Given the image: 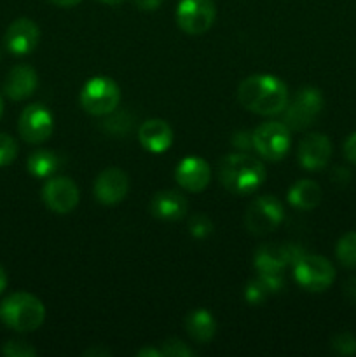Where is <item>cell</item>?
<instances>
[{"label":"cell","mask_w":356,"mask_h":357,"mask_svg":"<svg viewBox=\"0 0 356 357\" xmlns=\"http://www.w3.org/2000/svg\"><path fill=\"white\" fill-rule=\"evenodd\" d=\"M237 98L239 103L253 114L276 115L285 110L290 96L286 86L278 77L258 73L241 82Z\"/></svg>","instance_id":"1"},{"label":"cell","mask_w":356,"mask_h":357,"mask_svg":"<svg viewBox=\"0 0 356 357\" xmlns=\"http://www.w3.org/2000/svg\"><path fill=\"white\" fill-rule=\"evenodd\" d=\"M306 255L299 244H264L255 253V268L258 279L264 282L269 293H276L285 286V268Z\"/></svg>","instance_id":"2"},{"label":"cell","mask_w":356,"mask_h":357,"mask_svg":"<svg viewBox=\"0 0 356 357\" xmlns=\"http://www.w3.org/2000/svg\"><path fill=\"white\" fill-rule=\"evenodd\" d=\"M218 178L229 192L246 195L262 187L265 181V167L250 153H229L220 160Z\"/></svg>","instance_id":"3"},{"label":"cell","mask_w":356,"mask_h":357,"mask_svg":"<svg viewBox=\"0 0 356 357\" xmlns=\"http://www.w3.org/2000/svg\"><path fill=\"white\" fill-rule=\"evenodd\" d=\"M0 319L10 330L28 333L42 326L45 319V307L31 293H13L0 303Z\"/></svg>","instance_id":"4"},{"label":"cell","mask_w":356,"mask_h":357,"mask_svg":"<svg viewBox=\"0 0 356 357\" xmlns=\"http://www.w3.org/2000/svg\"><path fill=\"white\" fill-rule=\"evenodd\" d=\"M323 94L316 87H302L293 94L292 101L283 110V124L292 131L309 128L314 119L323 110Z\"/></svg>","instance_id":"5"},{"label":"cell","mask_w":356,"mask_h":357,"mask_svg":"<svg viewBox=\"0 0 356 357\" xmlns=\"http://www.w3.org/2000/svg\"><path fill=\"white\" fill-rule=\"evenodd\" d=\"M121 101V89L110 77H93L80 91V105L91 115H108Z\"/></svg>","instance_id":"6"},{"label":"cell","mask_w":356,"mask_h":357,"mask_svg":"<svg viewBox=\"0 0 356 357\" xmlns=\"http://www.w3.org/2000/svg\"><path fill=\"white\" fill-rule=\"evenodd\" d=\"M293 275L300 288L311 293H321L334 282L335 268L325 257L306 253L293 264Z\"/></svg>","instance_id":"7"},{"label":"cell","mask_w":356,"mask_h":357,"mask_svg":"<svg viewBox=\"0 0 356 357\" xmlns=\"http://www.w3.org/2000/svg\"><path fill=\"white\" fill-rule=\"evenodd\" d=\"M253 149L265 160H281L292 145L290 129L283 122H264L251 132Z\"/></svg>","instance_id":"8"},{"label":"cell","mask_w":356,"mask_h":357,"mask_svg":"<svg viewBox=\"0 0 356 357\" xmlns=\"http://www.w3.org/2000/svg\"><path fill=\"white\" fill-rule=\"evenodd\" d=\"M285 220V208L281 201L272 195H262L255 199L246 209L244 223L246 229L255 236H264L271 234L272 230L278 229L281 222Z\"/></svg>","instance_id":"9"},{"label":"cell","mask_w":356,"mask_h":357,"mask_svg":"<svg viewBox=\"0 0 356 357\" xmlns=\"http://www.w3.org/2000/svg\"><path fill=\"white\" fill-rule=\"evenodd\" d=\"M216 9L213 0H180L177 23L185 33L202 35L215 23Z\"/></svg>","instance_id":"10"},{"label":"cell","mask_w":356,"mask_h":357,"mask_svg":"<svg viewBox=\"0 0 356 357\" xmlns=\"http://www.w3.org/2000/svg\"><path fill=\"white\" fill-rule=\"evenodd\" d=\"M52 129H54L52 115L44 105H28L21 112L20 122H17V131H20L21 138L27 143H34V145L44 143L45 139L51 138Z\"/></svg>","instance_id":"11"},{"label":"cell","mask_w":356,"mask_h":357,"mask_svg":"<svg viewBox=\"0 0 356 357\" xmlns=\"http://www.w3.org/2000/svg\"><path fill=\"white\" fill-rule=\"evenodd\" d=\"M42 199L51 211L65 215L77 208L80 199L79 187L75 181L66 176H54L47 180L42 188Z\"/></svg>","instance_id":"12"},{"label":"cell","mask_w":356,"mask_h":357,"mask_svg":"<svg viewBox=\"0 0 356 357\" xmlns=\"http://www.w3.org/2000/svg\"><path fill=\"white\" fill-rule=\"evenodd\" d=\"M38 40H40V30L35 21L28 20V17H20V20L13 21L3 35L6 49L16 56L30 54L37 47Z\"/></svg>","instance_id":"13"},{"label":"cell","mask_w":356,"mask_h":357,"mask_svg":"<svg viewBox=\"0 0 356 357\" xmlns=\"http://www.w3.org/2000/svg\"><path fill=\"white\" fill-rule=\"evenodd\" d=\"M129 190L128 174L119 167H108L98 174L94 181V195L103 206H115Z\"/></svg>","instance_id":"14"},{"label":"cell","mask_w":356,"mask_h":357,"mask_svg":"<svg viewBox=\"0 0 356 357\" xmlns=\"http://www.w3.org/2000/svg\"><path fill=\"white\" fill-rule=\"evenodd\" d=\"M175 178H177L178 185H180L184 190L188 192H202L206 188V185L209 183V178H212V169H209L208 162L201 157L188 155L185 159L180 160V164L175 169Z\"/></svg>","instance_id":"15"},{"label":"cell","mask_w":356,"mask_h":357,"mask_svg":"<svg viewBox=\"0 0 356 357\" xmlns=\"http://www.w3.org/2000/svg\"><path fill=\"white\" fill-rule=\"evenodd\" d=\"M299 162L304 169L318 171L323 169L332 157L330 139L320 132L307 135L299 145Z\"/></svg>","instance_id":"16"},{"label":"cell","mask_w":356,"mask_h":357,"mask_svg":"<svg viewBox=\"0 0 356 357\" xmlns=\"http://www.w3.org/2000/svg\"><path fill=\"white\" fill-rule=\"evenodd\" d=\"M187 199L177 190H161L150 201V213L161 222H178L187 215Z\"/></svg>","instance_id":"17"},{"label":"cell","mask_w":356,"mask_h":357,"mask_svg":"<svg viewBox=\"0 0 356 357\" xmlns=\"http://www.w3.org/2000/svg\"><path fill=\"white\" fill-rule=\"evenodd\" d=\"M38 84L37 72L28 65H17L7 73L3 82V93L14 101H21L30 98L35 93Z\"/></svg>","instance_id":"18"},{"label":"cell","mask_w":356,"mask_h":357,"mask_svg":"<svg viewBox=\"0 0 356 357\" xmlns=\"http://www.w3.org/2000/svg\"><path fill=\"white\" fill-rule=\"evenodd\" d=\"M138 139L145 150L152 153H163L173 143V131L170 124L161 119L145 121L138 129Z\"/></svg>","instance_id":"19"},{"label":"cell","mask_w":356,"mask_h":357,"mask_svg":"<svg viewBox=\"0 0 356 357\" xmlns=\"http://www.w3.org/2000/svg\"><path fill=\"white\" fill-rule=\"evenodd\" d=\"M185 330H187L188 337L198 342V344H208L216 333V321L209 310L198 309L187 316Z\"/></svg>","instance_id":"20"},{"label":"cell","mask_w":356,"mask_h":357,"mask_svg":"<svg viewBox=\"0 0 356 357\" xmlns=\"http://www.w3.org/2000/svg\"><path fill=\"white\" fill-rule=\"evenodd\" d=\"M290 206L295 209H302V211H309L314 209L321 201V188L316 181L313 180H300L290 188L288 195Z\"/></svg>","instance_id":"21"},{"label":"cell","mask_w":356,"mask_h":357,"mask_svg":"<svg viewBox=\"0 0 356 357\" xmlns=\"http://www.w3.org/2000/svg\"><path fill=\"white\" fill-rule=\"evenodd\" d=\"M28 171L35 178H47L56 173L59 167V159L51 150H35L27 162Z\"/></svg>","instance_id":"22"},{"label":"cell","mask_w":356,"mask_h":357,"mask_svg":"<svg viewBox=\"0 0 356 357\" xmlns=\"http://www.w3.org/2000/svg\"><path fill=\"white\" fill-rule=\"evenodd\" d=\"M335 255L344 267L356 268V232H349L339 239Z\"/></svg>","instance_id":"23"},{"label":"cell","mask_w":356,"mask_h":357,"mask_svg":"<svg viewBox=\"0 0 356 357\" xmlns=\"http://www.w3.org/2000/svg\"><path fill=\"white\" fill-rule=\"evenodd\" d=\"M188 232L195 239H206L212 236L213 223L206 215H194L188 218Z\"/></svg>","instance_id":"24"},{"label":"cell","mask_w":356,"mask_h":357,"mask_svg":"<svg viewBox=\"0 0 356 357\" xmlns=\"http://www.w3.org/2000/svg\"><path fill=\"white\" fill-rule=\"evenodd\" d=\"M17 157V143L13 136L0 132V167L10 166Z\"/></svg>","instance_id":"25"},{"label":"cell","mask_w":356,"mask_h":357,"mask_svg":"<svg viewBox=\"0 0 356 357\" xmlns=\"http://www.w3.org/2000/svg\"><path fill=\"white\" fill-rule=\"evenodd\" d=\"M114 114V112H112ZM110 115V114H108ZM105 129L107 131H110L114 136H124L126 132L129 131V126H131V119H129V115L126 114V112H122V114H114L110 115V117L105 121Z\"/></svg>","instance_id":"26"},{"label":"cell","mask_w":356,"mask_h":357,"mask_svg":"<svg viewBox=\"0 0 356 357\" xmlns=\"http://www.w3.org/2000/svg\"><path fill=\"white\" fill-rule=\"evenodd\" d=\"M267 295H269V289L265 288L264 282H262L258 278L248 282L246 288H244V298H246V302L251 303V305H258V303H262L265 298H267Z\"/></svg>","instance_id":"27"},{"label":"cell","mask_w":356,"mask_h":357,"mask_svg":"<svg viewBox=\"0 0 356 357\" xmlns=\"http://www.w3.org/2000/svg\"><path fill=\"white\" fill-rule=\"evenodd\" d=\"M2 354L7 357H34L37 351L23 340H9L2 347Z\"/></svg>","instance_id":"28"},{"label":"cell","mask_w":356,"mask_h":357,"mask_svg":"<svg viewBox=\"0 0 356 357\" xmlns=\"http://www.w3.org/2000/svg\"><path fill=\"white\" fill-rule=\"evenodd\" d=\"M161 352H163V356H168V357H192L194 356V351H192L187 344H184L181 340H178V338H170V340L164 342L163 347H161Z\"/></svg>","instance_id":"29"},{"label":"cell","mask_w":356,"mask_h":357,"mask_svg":"<svg viewBox=\"0 0 356 357\" xmlns=\"http://www.w3.org/2000/svg\"><path fill=\"white\" fill-rule=\"evenodd\" d=\"M332 349L341 356H351L356 352V338L351 333H339L332 338Z\"/></svg>","instance_id":"30"},{"label":"cell","mask_w":356,"mask_h":357,"mask_svg":"<svg viewBox=\"0 0 356 357\" xmlns=\"http://www.w3.org/2000/svg\"><path fill=\"white\" fill-rule=\"evenodd\" d=\"M232 143L241 150H246L250 146H253V142H251V132L239 131L232 136Z\"/></svg>","instance_id":"31"},{"label":"cell","mask_w":356,"mask_h":357,"mask_svg":"<svg viewBox=\"0 0 356 357\" xmlns=\"http://www.w3.org/2000/svg\"><path fill=\"white\" fill-rule=\"evenodd\" d=\"M344 155L351 164H356V132H353L344 143Z\"/></svg>","instance_id":"32"},{"label":"cell","mask_w":356,"mask_h":357,"mask_svg":"<svg viewBox=\"0 0 356 357\" xmlns=\"http://www.w3.org/2000/svg\"><path fill=\"white\" fill-rule=\"evenodd\" d=\"M344 295L349 303L356 305V278L348 279V282L344 284Z\"/></svg>","instance_id":"33"},{"label":"cell","mask_w":356,"mask_h":357,"mask_svg":"<svg viewBox=\"0 0 356 357\" xmlns=\"http://www.w3.org/2000/svg\"><path fill=\"white\" fill-rule=\"evenodd\" d=\"M135 3L142 10H156L163 3V0H135Z\"/></svg>","instance_id":"34"},{"label":"cell","mask_w":356,"mask_h":357,"mask_svg":"<svg viewBox=\"0 0 356 357\" xmlns=\"http://www.w3.org/2000/svg\"><path fill=\"white\" fill-rule=\"evenodd\" d=\"M136 356L138 357H163V352L157 351V349H152V347H143L136 352Z\"/></svg>","instance_id":"35"},{"label":"cell","mask_w":356,"mask_h":357,"mask_svg":"<svg viewBox=\"0 0 356 357\" xmlns=\"http://www.w3.org/2000/svg\"><path fill=\"white\" fill-rule=\"evenodd\" d=\"M112 352L108 351V349H100V347H94V349H89V351H86L84 352V356L86 357H91V356H94V357H108L110 356Z\"/></svg>","instance_id":"36"},{"label":"cell","mask_w":356,"mask_h":357,"mask_svg":"<svg viewBox=\"0 0 356 357\" xmlns=\"http://www.w3.org/2000/svg\"><path fill=\"white\" fill-rule=\"evenodd\" d=\"M348 181L349 180V171L344 169V167H337L334 171V181Z\"/></svg>","instance_id":"37"},{"label":"cell","mask_w":356,"mask_h":357,"mask_svg":"<svg viewBox=\"0 0 356 357\" xmlns=\"http://www.w3.org/2000/svg\"><path fill=\"white\" fill-rule=\"evenodd\" d=\"M49 2L54 3V6H58V7H73V6H77L80 0H49Z\"/></svg>","instance_id":"38"},{"label":"cell","mask_w":356,"mask_h":357,"mask_svg":"<svg viewBox=\"0 0 356 357\" xmlns=\"http://www.w3.org/2000/svg\"><path fill=\"white\" fill-rule=\"evenodd\" d=\"M6 288H7V274L6 271H3L2 265H0V295H2Z\"/></svg>","instance_id":"39"},{"label":"cell","mask_w":356,"mask_h":357,"mask_svg":"<svg viewBox=\"0 0 356 357\" xmlns=\"http://www.w3.org/2000/svg\"><path fill=\"white\" fill-rule=\"evenodd\" d=\"M100 2H103V3H119V2H122V0H100Z\"/></svg>","instance_id":"40"},{"label":"cell","mask_w":356,"mask_h":357,"mask_svg":"<svg viewBox=\"0 0 356 357\" xmlns=\"http://www.w3.org/2000/svg\"><path fill=\"white\" fill-rule=\"evenodd\" d=\"M2 114H3V101H2V96H0V119H2Z\"/></svg>","instance_id":"41"}]
</instances>
